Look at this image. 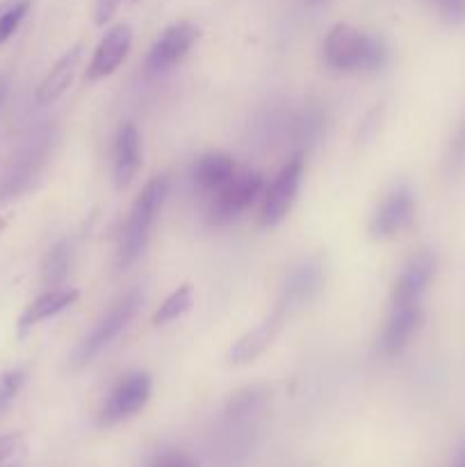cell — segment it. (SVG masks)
Masks as SVG:
<instances>
[{
  "instance_id": "1",
  "label": "cell",
  "mask_w": 465,
  "mask_h": 467,
  "mask_svg": "<svg viewBox=\"0 0 465 467\" xmlns=\"http://www.w3.org/2000/svg\"><path fill=\"white\" fill-rule=\"evenodd\" d=\"M324 64L337 73H377L388 64V46L349 23H337L324 39Z\"/></svg>"
},
{
  "instance_id": "2",
  "label": "cell",
  "mask_w": 465,
  "mask_h": 467,
  "mask_svg": "<svg viewBox=\"0 0 465 467\" xmlns=\"http://www.w3.org/2000/svg\"><path fill=\"white\" fill-rule=\"evenodd\" d=\"M169 196V178L155 176L150 178L144 185V190L140 192V196L132 203L130 213H128L126 226L121 231V240H119V255L117 263L119 267L126 269L132 263L140 260V255L144 254L146 244H149L150 231L155 226V219L162 213V205Z\"/></svg>"
},
{
  "instance_id": "3",
  "label": "cell",
  "mask_w": 465,
  "mask_h": 467,
  "mask_svg": "<svg viewBox=\"0 0 465 467\" xmlns=\"http://www.w3.org/2000/svg\"><path fill=\"white\" fill-rule=\"evenodd\" d=\"M141 304H144V295L140 290H130L128 295H123L98 322L94 324L89 333L80 340V345L76 347L71 356V369H82L96 358L103 349H108L128 327L135 319V315L140 313Z\"/></svg>"
},
{
  "instance_id": "4",
  "label": "cell",
  "mask_w": 465,
  "mask_h": 467,
  "mask_svg": "<svg viewBox=\"0 0 465 467\" xmlns=\"http://www.w3.org/2000/svg\"><path fill=\"white\" fill-rule=\"evenodd\" d=\"M55 146V130L53 128H44L36 135H32L26 144L18 149L14 160L9 162L7 171L0 178V203L16 196L26 194L36 178L44 171L46 162H48L50 153Z\"/></svg>"
},
{
  "instance_id": "5",
  "label": "cell",
  "mask_w": 465,
  "mask_h": 467,
  "mask_svg": "<svg viewBox=\"0 0 465 467\" xmlns=\"http://www.w3.org/2000/svg\"><path fill=\"white\" fill-rule=\"evenodd\" d=\"M150 395H153V379L149 372L135 369V372L123 374L100 406L96 424L100 429H112L128 422L146 409Z\"/></svg>"
},
{
  "instance_id": "6",
  "label": "cell",
  "mask_w": 465,
  "mask_h": 467,
  "mask_svg": "<svg viewBox=\"0 0 465 467\" xmlns=\"http://www.w3.org/2000/svg\"><path fill=\"white\" fill-rule=\"evenodd\" d=\"M264 176L260 171H237L226 185L210 196L208 222L214 226L232 222L264 194Z\"/></svg>"
},
{
  "instance_id": "7",
  "label": "cell",
  "mask_w": 465,
  "mask_h": 467,
  "mask_svg": "<svg viewBox=\"0 0 465 467\" xmlns=\"http://www.w3.org/2000/svg\"><path fill=\"white\" fill-rule=\"evenodd\" d=\"M301 178H304V153H294L281 171L272 178L263 194V205H260V222L264 228H274L290 214L294 208L296 196H299Z\"/></svg>"
},
{
  "instance_id": "8",
  "label": "cell",
  "mask_w": 465,
  "mask_h": 467,
  "mask_svg": "<svg viewBox=\"0 0 465 467\" xmlns=\"http://www.w3.org/2000/svg\"><path fill=\"white\" fill-rule=\"evenodd\" d=\"M199 26L190 21H178L164 27V32L155 39L149 55H146V73L149 76H162V73L171 71L173 67H178L187 57L191 46L199 41Z\"/></svg>"
},
{
  "instance_id": "9",
  "label": "cell",
  "mask_w": 465,
  "mask_h": 467,
  "mask_svg": "<svg viewBox=\"0 0 465 467\" xmlns=\"http://www.w3.org/2000/svg\"><path fill=\"white\" fill-rule=\"evenodd\" d=\"M415 194L408 182H399L392 187L381 201L369 219V235L374 240H392L404 228H408L415 219Z\"/></svg>"
},
{
  "instance_id": "10",
  "label": "cell",
  "mask_w": 465,
  "mask_h": 467,
  "mask_svg": "<svg viewBox=\"0 0 465 467\" xmlns=\"http://www.w3.org/2000/svg\"><path fill=\"white\" fill-rule=\"evenodd\" d=\"M438 269V258L431 249H422L415 254L404 269L397 276L392 285V306H415L422 304V296L427 292L429 283L433 281Z\"/></svg>"
},
{
  "instance_id": "11",
  "label": "cell",
  "mask_w": 465,
  "mask_h": 467,
  "mask_svg": "<svg viewBox=\"0 0 465 467\" xmlns=\"http://www.w3.org/2000/svg\"><path fill=\"white\" fill-rule=\"evenodd\" d=\"M132 48V27L128 23H117L105 32L103 39L98 41L91 57L89 67H87L85 80L96 82L109 78L123 62H126L128 53Z\"/></svg>"
},
{
  "instance_id": "12",
  "label": "cell",
  "mask_w": 465,
  "mask_h": 467,
  "mask_svg": "<svg viewBox=\"0 0 465 467\" xmlns=\"http://www.w3.org/2000/svg\"><path fill=\"white\" fill-rule=\"evenodd\" d=\"M324 283V269L322 263L317 258L304 260L299 267H294L287 276L285 285H283L281 296L276 301V308H281L285 313V317L294 310L304 308L310 301L317 296V292L322 290Z\"/></svg>"
},
{
  "instance_id": "13",
  "label": "cell",
  "mask_w": 465,
  "mask_h": 467,
  "mask_svg": "<svg viewBox=\"0 0 465 467\" xmlns=\"http://www.w3.org/2000/svg\"><path fill=\"white\" fill-rule=\"evenodd\" d=\"M285 313L281 308H274L258 327H253L251 331H246L244 336L237 337L235 342L228 349L226 360L231 365H249L255 358L264 354V351L272 347V342L276 340V336L281 333L283 324H285Z\"/></svg>"
},
{
  "instance_id": "14",
  "label": "cell",
  "mask_w": 465,
  "mask_h": 467,
  "mask_svg": "<svg viewBox=\"0 0 465 467\" xmlns=\"http://www.w3.org/2000/svg\"><path fill=\"white\" fill-rule=\"evenodd\" d=\"M419 324H422V306H392L378 336V351L386 358H397L410 345Z\"/></svg>"
},
{
  "instance_id": "15",
  "label": "cell",
  "mask_w": 465,
  "mask_h": 467,
  "mask_svg": "<svg viewBox=\"0 0 465 467\" xmlns=\"http://www.w3.org/2000/svg\"><path fill=\"white\" fill-rule=\"evenodd\" d=\"M80 299V292L76 287H53V290H46L44 295H39L36 299H32L26 306V310L21 313L16 322V333L18 337H26L36 324L46 322V319L55 317V315L64 313L67 308H71L76 301Z\"/></svg>"
},
{
  "instance_id": "16",
  "label": "cell",
  "mask_w": 465,
  "mask_h": 467,
  "mask_svg": "<svg viewBox=\"0 0 465 467\" xmlns=\"http://www.w3.org/2000/svg\"><path fill=\"white\" fill-rule=\"evenodd\" d=\"M141 167L140 130L132 121H123L114 140V185L126 190Z\"/></svg>"
},
{
  "instance_id": "17",
  "label": "cell",
  "mask_w": 465,
  "mask_h": 467,
  "mask_svg": "<svg viewBox=\"0 0 465 467\" xmlns=\"http://www.w3.org/2000/svg\"><path fill=\"white\" fill-rule=\"evenodd\" d=\"M235 173L237 164L231 155L222 153V150H210V153H203L201 158H196V162L191 164L190 178L201 192L212 196L214 192L222 190Z\"/></svg>"
},
{
  "instance_id": "18",
  "label": "cell",
  "mask_w": 465,
  "mask_h": 467,
  "mask_svg": "<svg viewBox=\"0 0 465 467\" xmlns=\"http://www.w3.org/2000/svg\"><path fill=\"white\" fill-rule=\"evenodd\" d=\"M82 62V44L71 46L57 62L53 64L48 73H46L44 80L36 87V103L39 105H50L53 100H57L64 91L68 89V85L76 78L78 68Z\"/></svg>"
},
{
  "instance_id": "19",
  "label": "cell",
  "mask_w": 465,
  "mask_h": 467,
  "mask_svg": "<svg viewBox=\"0 0 465 467\" xmlns=\"http://www.w3.org/2000/svg\"><path fill=\"white\" fill-rule=\"evenodd\" d=\"M71 269V244L67 240L57 242L46 254L44 265H41V283L44 287L53 290V287H62Z\"/></svg>"
},
{
  "instance_id": "20",
  "label": "cell",
  "mask_w": 465,
  "mask_h": 467,
  "mask_svg": "<svg viewBox=\"0 0 465 467\" xmlns=\"http://www.w3.org/2000/svg\"><path fill=\"white\" fill-rule=\"evenodd\" d=\"M269 400V388L267 386H246L231 395L226 401V415L231 420H244L249 415H255Z\"/></svg>"
},
{
  "instance_id": "21",
  "label": "cell",
  "mask_w": 465,
  "mask_h": 467,
  "mask_svg": "<svg viewBox=\"0 0 465 467\" xmlns=\"http://www.w3.org/2000/svg\"><path fill=\"white\" fill-rule=\"evenodd\" d=\"M191 308V287L190 285H181L162 301L158 310L153 315V324L155 327H164L169 322H176L181 319L187 310Z\"/></svg>"
},
{
  "instance_id": "22",
  "label": "cell",
  "mask_w": 465,
  "mask_h": 467,
  "mask_svg": "<svg viewBox=\"0 0 465 467\" xmlns=\"http://www.w3.org/2000/svg\"><path fill=\"white\" fill-rule=\"evenodd\" d=\"M30 5L32 0H16V3H12L7 9L0 12V44L12 39L14 32L18 30L23 18H26L27 12H30Z\"/></svg>"
},
{
  "instance_id": "23",
  "label": "cell",
  "mask_w": 465,
  "mask_h": 467,
  "mask_svg": "<svg viewBox=\"0 0 465 467\" xmlns=\"http://www.w3.org/2000/svg\"><path fill=\"white\" fill-rule=\"evenodd\" d=\"M23 383H26V372L23 369H9V372L0 377V413H5L7 406L16 400Z\"/></svg>"
},
{
  "instance_id": "24",
  "label": "cell",
  "mask_w": 465,
  "mask_h": 467,
  "mask_svg": "<svg viewBox=\"0 0 465 467\" xmlns=\"http://www.w3.org/2000/svg\"><path fill=\"white\" fill-rule=\"evenodd\" d=\"M322 130V112L317 108H308L294 121V137L299 141H310Z\"/></svg>"
},
{
  "instance_id": "25",
  "label": "cell",
  "mask_w": 465,
  "mask_h": 467,
  "mask_svg": "<svg viewBox=\"0 0 465 467\" xmlns=\"http://www.w3.org/2000/svg\"><path fill=\"white\" fill-rule=\"evenodd\" d=\"M149 467H201V463L194 459V456L187 454V451L171 450L155 456V459L149 463Z\"/></svg>"
},
{
  "instance_id": "26",
  "label": "cell",
  "mask_w": 465,
  "mask_h": 467,
  "mask_svg": "<svg viewBox=\"0 0 465 467\" xmlns=\"http://www.w3.org/2000/svg\"><path fill=\"white\" fill-rule=\"evenodd\" d=\"M128 3H135V0H96V9H94V21L96 26H105L114 18V14Z\"/></svg>"
},
{
  "instance_id": "27",
  "label": "cell",
  "mask_w": 465,
  "mask_h": 467,
  "mask_svg": "<svg viewBox=\"0 0 465 467\" xmlns=\"http://www.w3.org/2000/svg\"><path fill=\"white\" fill-rule=\"evenodd\" d=\"M438 7H440L442 18L451 26L465 23V0H438Z\"/></svg>"
},
{
  "instance_id": "28",
  "label": "cell",
  "mask_w": 465,
  "mask_h": 467,
  "mask_svg": "<svg viewBox=\"0 0 465 467\" xmlns=\"http://www.w3.org/2000/svg\"><path fill=\"white\" fill-rule=\"evenodd\" d=\"M21 442H23L21 433H3V436H0V465H3L7 459H12L14 451L21 447Z\"/></svg>"
},
{
  "instance_id": "29",
  "label": "cell",
  "mask_w": 465,
  "mask_h": 467,
  "mask_svg": "<svg viewBox=\"0 0 465 467\" xmlns=\"http://www.w3.org/2000/svg\"><path fill=\"white\" fill-rule=\"evenodd\" d=\"M451 164H456V167H460V164H465V123L460 126L459 135H456L454 144H451Z\"/></svg>"
},
{
  "instance_id": "30",
  "label": "cell",
  "mask_w": 465,
  "mask_h": 467,
  "mask_svg": "<svg viewBox=\"0 0 465 467\" xmlns=\"http://www.w3.org/2000/svg\"><path fill=\"white\" fill-rule=\"evenodd\" d=\"M451 467H465V442L459 447V451H456L454 463H451Z\"/></svg>"
},
{
  "instance_id": "31",
  "label": "cell",
  "mask_w": 465,
  "mask_h": 467,
  "mask_svg": "<svg viewBox=\"0 0 465 467\" xmlns=\"http://www.w3.org/2000/svg\"><path fill=\"white\" fill-rule=\"evenodd\" d=\"M5 99H7V80H5V78L0 76V108H3Z\"/></svg>"
},
{
  "instance_id": "32",
  "label": "cell",
  "mask_w": 465,
  "mask_h": 467,
  "mask_svg": "<svg viewBox=\"0 0 465 467\" xmlns=\"http://www.w3.org/2000/svg\"><path fill=\"white\" fill-rule=\"evenodd\" d=\"M308 3H310V5H315V7H317V5H326L328 0H308Z\"/></svg>"
}]
</instances>
